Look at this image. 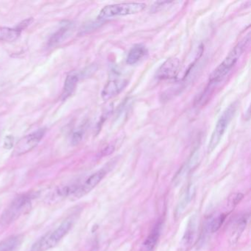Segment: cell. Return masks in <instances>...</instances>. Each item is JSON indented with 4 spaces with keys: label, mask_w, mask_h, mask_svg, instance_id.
Here are the masks:
<instances>
[{
    "label": "cell",
    "mask_w": 251,
    "mask_h": 251,
    "mask_svg": "<svg viewBox=\"0 0 251 251\" xmlns=\"http://www.w3.org/2000/svg\"><path fill=\"white\" fill-rule=\"evenodd\" d=\"M251 36L247 35L242 40H241L230 52L227 54L223 62L212 72L209 76V83L214 84L221 81L236 65L240 57L243 54L247 45L249 43Z\"/></svg>",
    "instance_id": "6da1fadb"
},
{
    "label": "cell",
    "mask_w": 251,
    "mask_h": 251,
    "mask_svg": "<svg viewBox=\"0 0 251 251\" xmlns=\"http://www.w3.org/2000/svg\"><path fill=\"white\" fill-rule=\"evenodd\" d=\"M35 198L32 193L23 194L14 198V201L2 213L0 223L8 226L17 220L30 206L32 200Z\"/></svg>",
    "instance_id": "7a4b0ae2"
},
{
    "label": "cell",
    "mask_w": 251,
    "mask_h": 251,
    "mask_svg": "<svg viewBox=\"0 0 251 251\" xmlns=\"http://www.w3.org/2000/svg\"><path fill=\"white\" fill-rule=\"evenodd\" d=\"M238 105H239L238 102H233L226 108L222 115L220 116L218 121L216 123L215 127L213 130L209 143H208V153L212 152L217 148V145L220 144L223 135L226 133V129L228 127L229 124L236 114Z\"/></svg>",
    "instance_id": "3957f363"
},
{
    "label": "cell",
    "mask_w": 251,
    "mask_h": 251,
    "mask_svg": "<svg viewBox=\"0 0 251 251\" xmlns=\"http://www.w3.org/2000/svg\"><path fill=\"white\" fill-rule=\"evenodd\" d=\"M145 8L146 5L142 2H126L107 5L101 10L98 19L106 20L113 17L133 15L142 12Z\"/></svg>",
    "instance_id": "277c9868"
},
{
    "label": "cell",
    "mask_w": 251,
    "mask_h": 251,
    "mask_svg": "<svg viewBox=\"0 0 251 251\" xmlns=\"http://www.w3.org/2000/svg\"><path fill=\"white\" fill-rule=\"evenodd\" d=\"M73 226V220L67 219L63 222L53 232L48 233L38 241L31 251H45L54 248L58 245V242L70 231Z\"/></svg>",
    "instance_id": "5b68a950"
},
{
    "label": "cell",
    "mask_w": 251,
    "mask_h": 251,
    "mask_svg": "<svg viewBox=\"0 0 251 251\" xmlns=\"http://www.w3.org/2000/svg\"><path fill=\"white\" fill-rule=\"evenodd\" d=\"M45 133H46V129H39L37 131L33 132L22 138L16 145L14 154L17 155H22L30 152L39 145L42 138L45 136Z\"/></svg>",
    "instance_id": "8992f818"
},
{
    "label": "cell",
    "mask_w": 251,
    "mask_h": 251,
    "mask_svg": "<svg viewBox=\"0 0 251 251\" xmlns=\"http://www.w3.org/2000/svg\"><path fill=\"white\" fill-rule=\"evenodd\" d=\"M180 60L177 58H168L157 70L155 77L158 80H171L178 74Z\"/></svg>",
    "instance_id": "52a82bcc"
},
{
    "label": "cell",
    "mask_w": 251,
    "mask_h": 251,
    "mask_svg": "<svg viewBox=\"0 0 251 251\" xmlns=\"http://www.w3.org/2000/svg\"><path fill=\"white\" fill-rule=\"evenodd\" d=\"M128 84L127 79L117 78L110 80L102 89V96L103 100H108L120 95Z\"/></svg>",
    "instance_id": "ba28073f"
},
{
    "label": "cell",
    "mask_w": 251,
    "mask_h": 251,
    "mask_svg": "<svg viewBox=\"0 0 251 251\" xmlns=\"http://www.w3.org/2000/svg\"><path fill=\"white\" fill-rule=\"evenodd\" d=\"M105 174L106 171L105 170H101L91 176L83 184L76 188L74 193L73 194V196L76 198H80L89 193L102 180Z\"/></svg>",
    "instance_id": "9c48e42d"
},
{
    "label": "cell",
    "mask_w": 251,
    "mask_h": 251,
    "mask_svg": "<svg viewBox=\"0 0 251 251\" xmlns=\"http://www.w3.org/2000/svg\"><path fill=\"white\" fill-rule=\"evenodd\" d=\"M161 230V222H158L142 245V251H154Z\"/></svg>",
    "instance_id": "30bf717a"
},
{
    "label": "cell",
    "mask_w": 251,
    "mask_h": 251,
    "mask_svg": "<svg viewBox=\"0 0 251 251\" xmlns=\"http://www.w3.org/2000/svg\"><path fill=\"white\" fill-rule=\"evenodd\" d=\"M148 53V50L142 45H136L130 50L126 58V63L128 65L137 64Z\"/></svg>",
    "instance_id": "8fae6325"
},
{
    "label": "cell",
    "mask_w": 251,
    "mask_h": 251,
    "mask_svg": "<svg viewBox=\"0 0 251 251\" xmlns=\"http://www.w3.org/2000/svg\"><path fill=\"white\" fill-rule=\"evenodd\" d=\"M197 230V217L196 216L191 217L189 220V223L186 227V232H185L184 236L182 240V245L183 246L187 247L191 246L194 243L195 241V236H196Z\"/></svg>",
    "instance_id": "7c38bea8"
},
{
    "label": "cell",
    "mask_w": 251,
    "mask_h": 251,
    "mask_svg": "<svg viewBox=\"0 0 251 251\" xmlns=\"http://www.w3.org/2000/svg\"><path fill=\"white\" fill-rule=\"evenodd\" d=\"M79 77L77 73H70L67 78H66L65 83H64V89L62 92V100H65L69 97L71 96L75 89L76 86L78 82Z\"/></svg>",
    "instance_id": "4fadbf2b"
},
{
    "label": "cell",
    "mask_w": 251,
    "mask_h": 251,
    "mask_svg": "<svg viewBox=\"0 0 251 251\" xmlns=\"http://www.w3.org/2000/svg\"><path fill=\"white\" fill-rule=\"evenodd\" d=\"M23 242V236H12L0 242V251H14Z\"/></svg>",
    "instance_id": "5bb4252c"
},
{
    "label": "cell",
    "mask_w": 251,
    "mask_h": 251,
    "mask_svg": "<svg viewBox=\"0 0 251 251\" xmlns=\"http://www.w3.org/2000/svg\"><path fill=\"white\" fill-rule=\"evenodd\" d=\"M21 31L17 28L0 27V42H12L20 37Z\"/></svg>",
    "instance_id": "9a60e30c"
},
{
    "label": "cell",
    "mask_w": 251,
    "mask_h": 251,
    "mask_svg": "<svg viewBox=\"0 0 251 251\" xmlns=\"http://www.w3.org/2000/svg\"><path fill=\"white\" fill-rule=\"evenodd\" d=\"M69 30H70V25H64L61 27L56 33L52 35L49 41V45L50 47L56 46L58 44L65 39L66 36L68 34Z\"/></svg>",
    "instance_id": "2e32d148"
},
{
    "label": "cell",
    "mask_w": 251,
    "mask_h": 251,
    "mask_svg": "<svg viewBox=\"0 0 251 251\" xmlns=\"http://www.w3.org/2000/svg\"><path fill=\"white\" fill-rule=\"evenodd\" d=\"M195 193V186H194L193 185H189V187H188L186 192H185L184 195H183V198H182L181 201H180L178 206H177V210H176V212H177V214H181L182 211L185 210L188 204L193 199Z\"/></svg>",
    "instance_id": "e0dca14e"
},
{
    "label": "cell",
    "mask_w": 251,
    "mask_h": 251,
    "mask_svg": "<svg viewBox=\"0 0 251 251\" xmlns=\"http://www.w3.org/2000/svg\"><path fill=\"white\" fill-rule=\"evenodd\" d=\"M248 216L242 217L238 220L237 223L235 225V231L233 232L232 235V239H237L240 236L241 233L243 231L245 226L247 224V220H248Z\"/></svg>",
    "instance_id": "ac0fdd59"
},
{
    "label": "cell",
    "mask_w": 251,
    "mask_h": 251,
    "mask_svg": "<svg viewBox=\"0 0 251 251\" xmlns=\"http://www.w3.org/2000/svg\"><path fill=\"white\" fill-rule=\"evenodd\" d=\"M226 217V214H220L217 218L214 219L212 222H211V224H210L211 232L214 233V232L217 231V230L220 228V227H221L222 225H223Z\"/></svg>",
    "instance_id": "d6986e66"
},
{
    "label": "cell",
    "mask_w": 251,
    "mask_h": 251,
    "mask_svg": "<svg viewBox=\"0 0 251 251\" xmlns=\"http://www.w3.org/2000/svg\"><path fill=\"white\" fill-rule=\"evenodd\" d=\"M244 195L242 193L232 194L227 200V205L230 208H234L240 201L243 199Z\"/></svg>",
    "instance_id": "ffe728a7"
},
{
    "label": "cell",
    "mask_w": 251,
    "mask_h": 251,
    "mask_svg": "<svg viewBox=\"0 0 251 251\" xmlns=\"http://www.w3.org/2000/svg\"><path fill=\"white\" fill-rule=\"evenodd\" d=\"M83 129H80V130H77L75 133H74L73 136V139H72V143L73 145H76L82 140L83 139Z\"/></svg>",
    "instance_id": "44dd1931"
},
{
    "label": "cell",
    "mask_w": 251,
    "mask_h": 251,
    "mask_svg": "<svg viewBox=\"0 0 251 251\" xmlns=\"http://www.w3.org/2000/svg\"><path fill=\"white\" fill-rule=\"evenodd\" d=\"M14 146V137L11 136V135L7 136L5 137V141H4V148L5 149H11Z\"/></svg>",
    "instance_id": "7402d4cb"
},
{
    "label": "cell",
    "mask_w": 251,
    "mask_h": 251,
    "mask_svg": "<svg viewBox=\"0 0 251 251\" xmlns=\"http://www.w3.org/2000/svg\"><path fill=\"white\" fill-rule=\"evenodd\" d=\"M32 22H33V19L32 18L25 20V21H23V23H21L20 25H19V26L17 28V30L21 31V30H23V29H25L27 26L30 25L31 24Z\"/></svg>",
    "instance_id": "603a6c76"
},
{
    "label": "cell",
    "mask_w": 251,
    "mask_h": 251,
    "mask_svg": "<svg viewBox=\"0 0 251 251\" xmlns=\"http://www.w3.org/2000/svg\"><path fill=\"white\" fill-rule=\"evenodd\" d=\"M114 151V146H108L104 150L103 152H102V154L104 155H110V154L112 153Z\"/></svg>",
    "instance_id": "cb8c5ba5"
}]
</instances>
